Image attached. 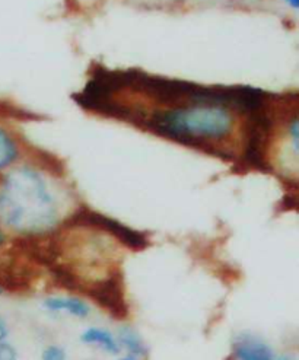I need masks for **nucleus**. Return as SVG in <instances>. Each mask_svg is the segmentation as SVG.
Here are the masks:
<instances>
[{"label": "nucleus", "instance_id": "2", "mask_svg": "<svg viewBox=\"0 0 299 360\" xmlns=\"http://www.w3.org/2000/svg\"><path fill=\"white\" fill-rule=\"evenodd\" d=\"M141 122L156 134L190 146L221 142L234 127L231 108L215 103H184L155 111Z\"/></svg>", "mask_w": 299, "mask_h": 360}, {"label": "nucleus", "instance_id": "3", "mask_svg": "<svg viewBox=\"0 0 299 360\" xmlns=\"http://www.w3.org/2000/svg\"><path fill=\"white\" fill-rule=\"evenodd\" d=\"M98 307H101L108 315L115 319H125L129 316V304L125 290L123 273H114L99 282L88 286L84 293Z\"/></svg>", "mask_w": 299, "mask_h": 360}, {"label": "nucleus", "instance_id": "1", "mask_svg": "<svg viewBox=\"0 0 299 360\" xmlns=\"http://www.w3.org/2000/svg\"><path fill=\"white\" fill-rule=\"evenodd\" d=\"M60 219L57 198L42 172L23 167L0 184V222L28 236L53 231Z\"/></svg>", "mask_w": 299, "mask_h": 360}, {"label": "nucleus", "instance_id": "15", "mask_svg": "<svg viewBox=\"0 0 299 360\" xmlns=\"http://www.w3.org/2000/svg\"><path fill=\"white\" fill-rule=\"evenodd\" d=\"M123 360H132V359H130V357H127V359H123Z\"/></svg>", "mask_w": 299, "mask_h": 360}, {"label": "nucleus", "instance_id": "4", "mask_svg": "<svg viewBox=\"0 0 299 360\" xmlns=\"http://www.w3.org/2000/svg\"><path fill=\"white\" fill-rule=\"evenodd\" d=\"M76 224L79 225H85V226H92V228H98L107 233H110L111 236H114L117 241L122 243L123 245L129 247L130 250L134 251H141L144 248L148 247V241L146 238L137 231H133L122 224H118L114 219H110L107 216H103L99 213H94V212H82L76 216Z\"/></svg>", "mask_w": 299, "mask_h": 360}, {"label": "nucleus", "instance_id": "9", "mask_svg": "<svg viewBox=\"0 0 299 360\" xmlns=\"http://www.w3.org/2000/svg\"><path fill=\"white\" fill-rule=\"evenodd\" d=\"M18 156V148L13 139L0 127V169L9 167Z\"/></svg>", "mask_w": 299, "mask_h": 360}, {"label": "nucleus", "instance_id": "11", "mask_svg": "<svg viewBox=\"0 0 299 360\" xmlns=\"http://www.w3.org/2000/svg\"><path fill=\"white\" fill-rule=\"evenodd\" d=\"M0 360H18L16 352L11 345L0 343Z\"/></svg>", "mask_w": 299, "mask_h": 360}, {"label": "nucleus", "instance_id": "13", "mask_svg": "<svg viewBox=\"0 0 299 360\" xmlns=\"http://www.w3.org/2000/svg\"><path fill=\"white\" fill-rule=\"evenodd\" d=\"M285 4L286 5H289L291 8H293V9H298V6H299V0H285Z\"/></svg>", "mask_w": 299, "mask_h": 360}, {"label": "nucleus", "instance_id": "6", "mask_svg": "<svg viewBox=\"0 0 299 360\" xmlns=\"http://www.w3.org/2000/svg\"><path fill=\"white\" fill-rule=\"evenodd\" d=\"M44 307L51 312H68L76 318H87L89 315V307L82 299L72 296H53L44 301Z\"/></svg>", "mask_w": 299, "mask_h": 360}, {"label": "nucleus", "instance_id": "16", "mask_svg": "<svg viewBox=\"0 0 299 360\" xmlns=\"http://www.w3.org/2000/svg\"><path fill=\"white\" fill-rule=\"evenodd\" d=\"M2 292H4V290H2V289H0V293H2Z\"/></svg>", "mask_w": 299, "mask_h": 360}, {"label": "nucleus", "instance_id": "10", "mask_svg": "<svg viewBox=\"0 0 299 360\" xmlns=\"http://www.w3.org/2000/svg\"><path fill=\"white\" fill-rule=\"evenodd\" d=\"M42 360H66V352L60 346H49L43 352Z\"/></svg>", "mask_w": 299, "mask_h": 360}, {"label": "nucleus", "instance_id": "8", "mask_svg": "<svg viewBox=\"0 0 299 360\" xmlns=\"http://www.w3.org/2000/svg\"><path fill=\"white\" fill-rule=\"evenodd\" d=\"M118 345H122L132 354V357H142L148 353L144 338L129 326H123L118 330Z\"/></svg>", "mask_w": 299, "mask_h": 360}, {"label": "nucleus", "instance_id": "12", "mask_svg": "<svg viewBox=\"0 0 299 360\" xmlns=\"http://www.w3.org/2000/svg\"><path fill=\"white\" fill-rule=\"evenodd\" d=\"M6 335H8V327H6V323H5L4 316L0 315V343L4 342V340L6 338Z\"/></svg>", "mask_w": 299, "mask_h": 360}, {"label": "nucleus", "instance_id": "7", "mask_svg": "<svg viewBox=\"0 0 299 360\" xmlns=\"http://www.w3.org/2000/svg\"><path fill=\"white\" fill-rule=\"evenodd\" d=\"M81 340L87 345H95V346L103 347L106 352L111 354H117L120 352V345L117 342V338L104 328H98V327L88 328L82 333Z\"/></svg>", "mask_w": 299, "mask_h": 360}, {"label": "nucleus", "instance_id": "5", "mask_svg": "<svg viewBox=\"0 0 299 360\" xmlns=\"http://www.w3.org/2000/svg\"><path fill=\"white\" fill-rule=\"evenodd\" d=\"M234 352L238 360H295L291 356H274L273 350L263 340L247 334L235 340Z\"/></svg>", "mask_w": 299, "mask_h": 360}, {"label": "nucleus", "instance_id": "14", "mask_svg": "<svg viewBox=\"0 0 299 360\" xmlns=\"http://www.w3.org/2000/svg\"><path fill=\"white\" fill-rule=\"evenodd\" d=\"M4 243V233H2V229H0V245H2Z\"/></svg>", "mask_w": 299, "mask_h": 360}]
</instances>
